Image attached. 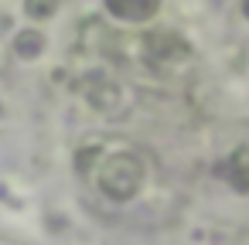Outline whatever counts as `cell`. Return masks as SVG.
Segmentation results:
<instances>
[{"mask_svg": "<svg viewBox=\"0 0 249 245\" xmlns=\"http://www.w3.org/2000/svg\"><path fill=\"white\" fill-rule=\"evenodd\" d=\"M157 4H160V0H106L109 14H116L120 21H133V24L147 21L157 11Z\"/></svg>", "mask_w": 249, "mask_h": 245, "instance_id": "6da1fadb", "label": "cell"}]
</instances>
